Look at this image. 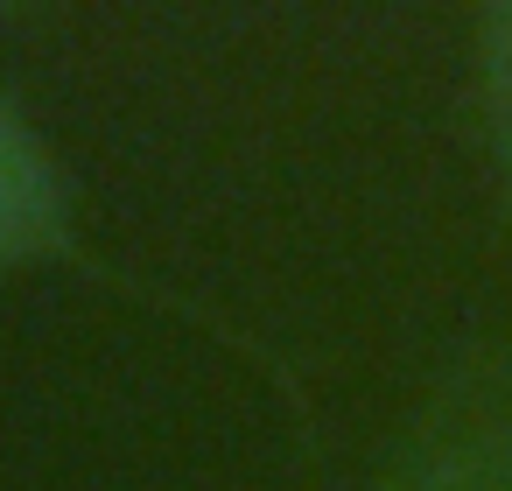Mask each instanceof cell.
Wrapping results in <instances>:
<instances>
[{
	"label": "cell",
	"mask_w": 512,
	"mask_h": 491,
	"mask_svg": "<svg viewBox=\"0 0 512 491\" xmlns=\"http://www.w3.org/2000/svg\"><path fill=\"white\" fill-rule=\"evenodd\" d=\"M57 225V176L36 134L0 106V267L36 253Z\"/></svg>",
	"instance_id": "2"
},
{
	"label": "cell",
	"mask_w": 512,
	"mask_h": 491,
	"mask_svg": "<svg viewBox=\"0 0 512 491\" xmlns=\"http://www.w3.org/2000/svg\"><path fill=\"white\" fill-rule=\"evenodd\" d=\"M393 491H512V358L435 414V435L400 463Z\"/></svg>",
	"instance_id": "1"
},
{
	"label": "cell",
	"mask_w": 512,
	"mask_h": 491,
	"mask_svg": "<svg viewBox=\"0 0 512 491\" xmlns=\"http://www.w3.org/2000/svg\"><path fill=\"white\" fill-rule=\"evenodd\" d=\"M491 134H498V155L512 176V15L491 22Z\"/></svg>",
	"instance_id": "3"
}]
</instances>
